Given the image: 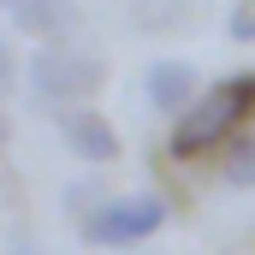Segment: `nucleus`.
Returning a JSON list of instances; mask_svg holds the SVG:
<instances>
[{"label": "nucleus", "instance_id": "0eeeda50", "mask_svg": "<svg viewBox=\"0 0 255 255\" xmlns=\"http://www.w3.org/2000/svg\"><path fill=\"white\" fill-rule=\"evenodd\" d=\"M226 178H232L238 190L255 184V130H238V136H232V148H226Z\"/></svg>", "mask_w": 255, "mask_h": 255}, {"label": "nucleus", "instance_id": "39448f33", "mask_svg": "<svg viewBox=\"0 0 255 255\" xmlns=\"http://www.w3.org/2000/svg\"><path fill=\"white\" fill-rule=\"evenodd\" d=\"M142 89H148V107H160V113L178 119L196 101V65L190 60H154L148 77H142Z\"/></svg>", "mask_w": 255, "mask_h": 255}, {"label": "nucleus", "instance_id": "f257e3e1", "mask_svg": "<svg viewBox=\"0 0 255 255\" xmlns=\"http://www.w3.org/2000/svg\"><path fill=\"white\" fill-rule=\"evenodd\" d=\"M255 113V71H238V77H226V83H214L208 95H196L190 107L178 113V125H172V154L178 160H196V154H208V148H220V142H232L244 119Z\"/></svg>", "mask_w": 255, "mask_h": 255}, {"label": "nucleus", "instance_id": "1a4fd4ad", "mask_svg": "<svg viewBox=\"0 0 255 255\" xmlns=\"http://www.w3.org/2000/svg\"><path fill=\"white\" fill-rule=\"evenodd\" d=\"M0 89H12V54H6V42H0Z\"/></svg>", "mask_w": 255, "mask_h": 255}, {"label": "nucleus", "instance_id": "7ed1b4c3", "mask_svg": "<svg viewBox=\"0 0 255 255\" xmlns=\"http://www.w3.org/2000/svg\"><path fill=\"white\" fill-rule=\"evenodd\" d=\"M166 226V202L160 196H119V202H101L83 214V238L101 244V250H130L142 238H154Z\"/></svg>", "mask_w": 255, "mask_h": 255}, {"label": "nucleus", "instance_id": "20e7f679", "mask_svg": "<svg viewBox=\"0 0 255 255\" xmlns=\"http://www.w3.org/2000/svg\"><path fill=\"white\" fill-rule=\"evenodd\" d=\"M60 136H65V148L77 160H95V166L119 160V130H113L107 113H95V107H65L60 113Z\"/></svg>", "mask_w": 255, "mask_h": 255}, {"label": "nucleus", "instance_id": "423d86ee", "mask_svg": "<svg viewBox=\"0 0 255 255\" xmlns=\"http://www.w3.org/2000/svg\"><path fill=\"white\" fill-rule=\"evenodd\" d=\"M0 12H6L24 36H42V42H54L65 24H71V6H65V0H0Z\"/></svg>", "mask_w": 255, "mask_h": 255}, {"label": "nucleus", "instance_id": "f03ea898", "mask_svg": "<svg viewBox=\"0 0 255 255\" xmlns=\"http://www.w3.org/2000/svg\"><path fill=\"white\" fill-rule=\"evenodd\" d=\"M101 83H107V65L77 48H36L30 60V95L48 107H83V95H95Z\"/></svg>", "mask_w": 255, "mask_h": 255}, {"label": "nucleus", "instance_id": "6e6552de", "mask_svg": "<svg viewBox=\"0 0 255 255\" xmlns=\"http://www.w3.org/2000/svg\"><path fill=\"white\" fill-rule=\"evenodd\" d=\"M226 30H232L238 42H255V0H238V6H232V18H226Z\"/></svg>", "mask_w": 255, "mask_h": 255}, {"label": "nucleus", "instance_id": "9d476101", "mask_svg": "<svg viewBox=\"0 0 255 255\" xmlns=\"http://www.w3.org/2000/svg\"><path fill=\"white\" fill-rule=\"evenodd\" d=\"M0 142H6V113H0Z\"/></svg>", "mask_w": 255, "mask_h": 255}]
</instances>
